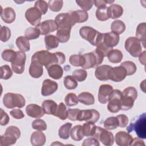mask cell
<instances>
[{
  "mask_svg": "<svg viewBox=\"0 0 146 146\" xmlns=\"http://www.w3.org/2000/svg\"><path fill=\"white\" fill-rule=\"evenodd\" d=\"M31 60L38 62L47 69L51 65L64 63L66 60V57L62 52L52 53L48 50H41L33 54L31 57Z\"/></svg>",
  "mask_w": 146,
  "mask_h": 146,
  "instance_id": "1",
  "label": "cell"
},
{
  "mask_svg": "<svg viewBox=\"0 0 146 146\" xmlns=\"http://www.w3.org/2000/svg\"><path fill=\"white\" fill-rule=\"evenodd\" d=\"M137 97V91L134 87H128L121 92V110H129L133 106L135 100Z\"/></svg>",
  "mask_w": 146,
  "mask_h": 146,
  "instance_id": "2",
  "label": "cell"
},
{
  "mask_svg": "<svg viewBox=\"0 0 146 146\" xmlns=\"http://www.w3.org/2000/svg\"><path fill=\"white\" fill-rule=\"evenodd\" d=\"M81 37L92 46H96L102 40V33L90 26H83L79 30Z\"/></svg>",
  "mask_w": 146,
  "mask_h": 146,
  "instance_id": "3",
  "label": "cell"
},
{
  "mask_svg": "<svg viewBox=\"0 0 146 146\" xmlns=\"http://www.w3.org/2000/svg\"><path fill=\"white\" fill-rule=\"evenodd\" d=\"M82 55L84 58V64L82 67L84 69L97 67L102 63L104 58V55L96 49L92 52L86 53Z\"/></svg>",
  "mask_w": 146,
  "mask_h": 146,
  "instance_id": "4",
  "label": "cell"
},
{
  "mask_svg": "<svg viewBox=\"0 0 146 146\" xmlns=\"http://www.w3.org/2000/svg\"><path fill=\"white\" fill-rule=\"evenodd\" d=\"M21 136V131L16 126L8 127L5 133L1 136L0 144L1 146H8L14 144Z\"/></svg>",
  "mask_w": 146,
  "mask_h": 146,
  "instance_id": "5",
  "label": "cell"
},
{
  "mask_svg": "<svg viewBox=\"0 0 146 146\" xmlns=\"http://www.w3.org/2000/svg\"><path fill=\"white\" fill-rule=\"evenodd\" d=\"M3 103L6 108L11 109L14 107H23L26 101L25 98L19 94L8 92L3 98Z\"/></svg>",
  "mask_w": 146,
  "mask_h": 146,
  "instance_id": "6",
  "label": "cell"
},
{
  "mask_svg": "<svg viewBox=\"0 0 146 146\" xmlns=\"http://www.w3.org/2000/svg\"><path fill=\"white\" fill-rule=\"evenodd\" d=\"M146 115L143 113L139 116L135 123H131L127 128L128 132L135 131L138 137L140 139L146 138Z\"/></svg>",
  "mask_w": 146,
  "mask_h": 146,
  "instance_id": "7",
  "label": "cell"
},
{
  "mask_svg": "<svg viewBox=\"0 0 146 146\" xmlns=\"http://www.w3.org/2000/svg\"><path fill=\"white\" fill-rule=\"evenodd\" d=\"M92 137L106 146L112 145L114 143V136L112 133L98 126L96 127Z\"/></svg>",
  "mask_w": 146,
  "mask_h": 146,
  "instance_id": "8",
  "label": "cell"
},
{
  "mask_svg": "<svg viewBox=\"0 0 146 146\" xmlns=\"http://www.w3.org/2000/svg\"><path fill=\"white\" fill-rule=\"evenodd\" d=\"M121 92L119 90H113L108 99V110L111 113H117L121 110Z\"/></svg>",
  "mask_w": 146,
  "mask_h": 146,
  "instance_id": "9",
  "label": "cell"
},
{
  "mask_svg": "<svg viewBox=\"0 0 146 146\" xmlns=\"http://www.w3.org/2000/svg\"><path fill=\"white\" fill-rule=\"evenodd\" d=\"M125 48L131 56L135 58L142 52L141 43L136 37H129L125 40Z\"/></svg>",
  "mask_w": 146,
  "mask_h": 146,
  "instance_id": "10",
  "label": "cell"
},
{
  "mask_svg": "<svg viewBox=\"0 0 146 146\" xmlns=\"http://www.w3.org/2000/svg\"><path fill=\"white\" fill-rule=\"evenodd\" d=\"M26 55L24 52L17 51V56L11 62L13 71L17 74H21L25 70Z\"/></svg>",
  "mask_w": 146,
  "mask_h": 146,
  "instance_id": "11",
  "label": "cell"
},
{
  "mask_svg": "<svg viewBox=\"0 0 146 146\" xmlns=\"http://www.w3.org/2000/svg\"><path fill=\"white\" fill-rule=\"evenodd\" d=\"M55 21L57 24L58 29H63L71 31L72 27L75 25L70 13H60L57 15Z\"/></svg>",
  "mask_w": 146,
  "mask_h": 146,
  "instance_id": "12",
  "label": "cell"
},
{
  "mask_svg": "<svg viewBox=\"0 0 146 146\" xmlns=\"http://www.w3.org/2000/svg\"><path fill=\"white\" fill-rule=\"evenodd\" d=\"M100 117L99 112L94 109L80 110L78 120L79 121H85L87 123H95L98 121Z\"/></svg>",
  "mask_w": 146,
  "mask_h": 146,
  "instance_id": "13",
  "label": "cell"
},
{
  "mask_svg": "<svg viewBox=\"0 0 146 146\" xmlns=\"http://www.w3.org/2000/svg\"><path fill=\"white\" fill-rule=\"evenodd\" d=\"M25 17L32 26H36L40 22L42 14L36 7H32L26 11Z\"/></svg>",
  "mask_w": 146,
  "mask_h": 146,
  "instance_id": "14",
  "label": "cell"
},
{
  "mask_svg": "<svg viewBox=\"0 0 146 146\" xmlns=\"http://www.w3.org/2000/svg\"><path fill=\"white\" fill-rule=\"evenodd\" d=\"M36 27L39 30L41 35H47L58 29L56 22L52 19L46 20L40 23Z\"/></svg>",
  "mask_w": 146,
  "mask_h": 146,
  "instance_id": "15",
  "label": "cell"
},
{
  "mask_svg": "<svg viewBox=\"0 0 146 146\" xmlns=\"http://www.w3.org/2000/svg\"><path fill=\"white\" fill-rule=\"evenodd\" d=\"M119 35H117L112 32H109L106 33H102V42L107 47L112 48L116 46L119 42Z\"/></svg>",
  "mask_w": 146,
  "mask_h": 146,
  "instance_id": "16",
  "label": "cell"
},
{
  "mask_svg": "<svg viewBox=\"0 0 146 146\" xmlns=\"http://www.w3.org/2000/svg\"><path fill=\"white\" fill-rule=\"evenodd\" d=\"M58 83L55 81L49 79H45L42 83L41 94L44 96L51 95L58 90Z\"/></svg>",
  "mask_w": 146,
  "mask_h": 146,
  "instance_id": "17",
  "label": "cell"
},
{
  "mask_svg": "<svg viewBox=\"0 0 146 146\" xmlns=\"http://www.w3.org/2000/svg\"><path fill=\"white\" fill-rule=\"evenodd\" d=\"M127 76V72L124 67L121 66L112 67L110 75V79L115 82H119L123 80Z\"/></svg>",
  "mask_w": 146,
  "mask_h": 146,
  "instance_id": "18",
  "label": "cell"
},
{
  "mask_svg": "<svg viewBox=\"0 0 146 146\" xmlns=\"http://www.w3.org/2000/svg\"><path fill=\"white\" fill-rule=\"evenodd\" d=\"M112 68L111 66L108 65H101L98 67L95 71V77L101 81L109 80Z\"/></svg>",
  "mask_w": 146,
  "mask_h": 146,
  "instance_id": "19",
  "label": "cell"
},
{
  "mask_svg": "<svg viewBox=\"0 0 146 146\" xmlns=\"http://www.w3.org/2000/svg\"><path fill=\"white\" fill-rule=\"evenodd\" d=\"M113 90V87L110 84H102L99 87L98 92V100L102 104H106Z\"/></svg>",
  "mask_w": 146,
  "mask_h": 146,
  "instance_id": "20",
  "label": "cell"
},
{
  "mask_svg": "<svg viewBox=\"0 0 146 146\" xmlns=\"http://www.w3.org/2000/svg\"><path fill=\"white\" fill-rule=\"evenodd\" d=\"M26 112L30 117L39 119L42 117L45 113L42 107L36 104H30L26 108Z\"/></svg>",
  "mask_w": 146,
  "mask_h": 146,
  "instance_id": "21",
  "label": "cell"
},
{
  "mask_svg": "<svg viewBox=\"0 0 146 146\" xmlns=\"http://www.w3.org/2000/svg\"><path fill=\"white\" fill-rule=\"evenodd\" d=\"M132 140V136L125 131H119L115 135V142L119 146L130 145Z\"/></svg>",
  "mask_w": 146,
  "mask_h": 146,
  "instance_id": "22",
  "label": "cell"
},
{
  "mask_svg": "<svg viewBox=\"0 0 146 146\" xmlns=\"http://www.w3.org/2000/svg\"><path fill=\"white\" fill-rule=\"evenodd\" d=\"M43 72V66L36 60H31L29 70L30 75L34 78H39L42 75Z\"/></svg>",
  "mask_w": 146,
  "mask_h": 146,
  "instance_id": "23",
  "label": "cell"
},
{
  "mask_svg": "<svg viewBox=\"0 0 146 146\" xmlns=\"http://www.w3.org/2000/svg\"><path fill=\"white\" fill-rule=\"evenodd\" d=\"M1 17L3 21L5 23H11L15 19V12L12 7H7L3 9H2Z\"/></svg>",
  "mask_w": 146,
  "mask_h": 146,
  "instance_id": "24",
  "label": "cell"
},
{
  "mask_svg": "<svg viewBox=\"0 0 146 146\" xmlns=\"http://www.w3.org/2000/svg\"><path fill=\"white\" fill-rule=\"evenodd\" d=\"M46 141L45 135L40 131L33 132L30 137L31 144L33 146L43 145Z\"/></svg>",
  "mask_w": 146,
  "mask_h": 146,
  "instance_id": "25",
  "label": "cell"
},
{
  "mask_svg": "<svg viewBox=\"0 0 146 146\" xmlns=\"http://www.w3.org/2000/svg\"><path fill=\"white\" fill-rule=\"evenodd\" d=\"M71 18L75 24L76 23H80L86 22L88 18V15L87 11L83 10H75L70 13Z\"/></svg>",
  "mask_w": 146,
  "mask_h": 146,
  "instance_id": "26",
  "label": "cell"
},
{
  "mask_svg": "<svg viewBox=\"0 0 146 146\" xmlns=\"http://www.w3.org/2000/svg\"><path fill=\"white\" fill-rule=\"evenodd\" d=\"M47 70L49 76L54 79H59L61 78L63 74L62 67L58 64L51 65Z\"/></svg>",
  "mask_w": 146,
  "mask_h": 146,
  "instance_id": "27",
  "label": "cell"
},
{
  "mask_svg": "<svg viewBox=\"0 0 146 146\" xmlns=\"http://www.w3.org/2000/svg\"><path fill=\"white\" fill-rule=\"evenodd\" d=\"M58 104L52 100H46L42 103V108L45 113L55 115Z\"/></svg>",
  "mask_w": 146,
  "mask_h": 146,
  "instance_id": "28",
  "label": "cell"
},
{
  "mask_svg": "<svg viewBox=\"0 0 146 146\" xmlns=\"http://www.w3.org/2000/svg\"><path fill=\"white\" fill-rule=\"evenodd\" d=\"M123 13V7L117 4H112L108 7L110 18L116 19L120 17Z\"/></svg>",
  "mask_w": 146,
  "mask_h": 146,
  "instance_id": "29",
  "label": "cell"
},
{
  "mask_svg": "<svg viewBox=\"0 0 146 146\" xmlns=\"http://www.w3.org/2000/svg\"><path fill=\"white\" fill-rule=\"evenodd\" d=\"M145 29L146 25L145 22L140 23L138 25L136 30V38L141 42L142 45L145 47Z\"/></svg>",
  "mask_w": 146,
  "mask_h": 146,
  "instance_id": "30",
  "label": "cell"
},
{
  "mask_svg": "<svg viewBox=\"0 0 146 146\" xmlns=\"http://www.w3.org/2000/svg\"><path fill=\"white\" fill-rule=\"evenodd\" d=\"M16 45L18 49L22 52H26L30 49V44L29 40L23 36L18 37L16 39Z\"/></svg>",
  "mask_w": 146,
  "mask_h": 146,
  "instance_id": "31",
  "label": "cell"
},
{
  "mask_svg": "<svg viewBox=\"0 0 146 146\" xmlns=\"http://www.w3.org/2000/svg\"><path fill=\"white\" fill-rule=\"evenodd\" d=\"M78 100L81 103L85 105H92L95 103V98L94 95L88 92H83L78 95Z\"/></svg>",
  "mask_w": 146,
  "mask_h": 146,
  "instance_id": "32",
  "label": "cell"
},
{
  "mask_svg": "<svg viewBox=\"0 0 146 146\" xmlns=\"http://www.w3.org/2000/svg\"><path fill=\"white\" fill-rule=\"evenodd\" d=\"M45 46L47 50L56 48L59 45V40L57 37L54 35H47L44 38Z\"/></svg>",
  "mask_w": 146,
  "mask_h": 146,
  "instance_id": "33",
  "label": "cell"
},
{
  "mask_svg": "<svg viewBox=\"0 0 146 146\" xmlns=\"http://www.w3.org/2000/svg\"><path fill=\"white\" fill-rule=\"evenodd\" d=\"M107 56L110 62L113 63H118L121 61L123 56L120 50L118 49H112L109 52Z\"/></svg>",
  "mask_w": 146,
  "mask_h": 146,
  "instance_id": "34",
  "label": "cell"
},
{
  "mask_svg": "<svg viewBox=\"0 0 146 146\" xmlns=\"http://www.w3.org/2000/svg\"><path fill=\"white\" fill-rule=\"evenodd\" d=\"M111 32L119 35L125 31V25L123 21L120 20H115L111 23Z\"/></svg>",
  "mask_w": 146,
  "mask_h": 146,
  "instance_id": "35",
  "label": "cell"
},
{
  "mask_svg": "<svg viewBox=\"0 0 146 146\" xmlns=\"http://www.w3.org/2000/svg\"><path fill=\"white\" fill-rule=\"evenodd\" d=\"M70 136L71 139L75 141H80L84 137L82 129V125H77L74 126L70 131Z\"/></svg>",
  "mask_w": 146,
  "mask_h": 146,
  "instance_id": "36",
  "label": "cell"
},
{
  "mask_svg": "<svg viewBox=\"0 0 146 146\" xmlns=\"http://www.w3.org/2000/svg\"><path fill=\"white\" fill-rule=\"evenodd\" d=\"M72 124L70 123H66L62 125L59 129L58 135L60 138L62 139H67L70 137V131L71 129Z\"/></svg>",
  "mask_w": 146,
  "mask_h": 146,
  "instance_id": "37",
  "label": "cell"
},
{
  "mask_svg": "<svg viewBox=\"0 0 146 146\" xmlns=\"http://www.w3.org/2000/svg\"><path fill=\"white\" fill-rule=\"evenodd\" d=\"M96 17L99 21H106L110 18L108 14V7L107 6L98 8L95 13Z\"/></svg>",
  "mask_w": 146,
  "mask_h": 146,
  "instance_id": "38",
  "label": "cell"
},
{
  "mask_svg": "<svg viewBox=\"0 0 146 146\" xmlns=\"http://www.w3.org/2000/svg\"><path fill=\"white\" fill-rule=\"evenodd\" d=\"M70 30L63 29L57 30L56 37L60 43H66L68 41L70 37Z\"/></svg>",
  "mask_w": 146,
  "mask_h": 146,
  "instance_id": "39",
  "label": "cell"
},
{
  "mask_svg": "<svg viewBox=\"0 0 146 146\" xmlns=\"http://www.w3.org/2000/svg\"><path fill=\"white\" fill-rule=\"evenodd\" d=\"M104 127L105 129L112 130L116 129L117 127H119V123L117 119L114 116H111L108 117L104 121Z\"/></svg>",
  "mask_w": 146,
  "mask_h": 146,
  "instance_id": "40",
  "label": "cell"
},
{
  "mask_svg": "<svg viewBox=\"0 0 146 146\" xmlns=\"http://www.w3.org/2000/svg\"><path fill=\"white\" fill-rule=\"evenodd\" d=\"M54 116L59 117L62 120H64L67 119V110L65 104L63 103H60L59 105H58V107Z\"/></svg>",
  "mask_w": 146,
  "mask_h": 146,
  "instance_id": "41",
  "label": "cell"
},
{
  "mask_svg": "<svg viewBox=\"0 0 146 146\" xmlns=\"http://www.w3.org/2000/svg\"><path fill=\"white\" fill-rule=\"evenodd\" d=\"M40 35V31L36 27H29L27 29L25 32V36L28 40L36 39Z\"/></svg>",
  "mask_w": 146,
  "mask_h": 146,
  "instance_id": "42",
  "label": "cell"
},
{
  "mask_svg": "<svg viewBox=\"0 0 146 146\" xmlns=\"http://www.w3.org/2000/svg\"><path fill=\"white\" fill-rule=\"evenodd\" d=\"M69 62L73 66L82 67L84 64V58L82 55L74 54L70 56Z\"/></svg>",
  "mask_w": 146,
  "mask_h": 146,
  "instance_id": "43",
  "label": "cell"
},
{
  "mask_svg": "<svg viewBox=\"0 0 146 146\" xmlns=\"http://www.w3.org/2000/svg\"><path fill=\"white\" fill-rule=\"evenodd\" d=\"M65 87L68 90L75 89L78 86L77 80L71 75L66 76L63 80Z\"/></svg>",
  "mask_w": 146,
  "mask_h": 146,
  "instance_id": "44",
  "label": "cell"
},
{
  "mask_svg": "<svg viewBox=\"0 0 146 146\" xmlns=\"http://www.w3.org/2000/svg\"><path fill=\"white\" fill-rule=\"evenodd\" d=\"M96 127V126L94 124V123L87 122L84 123L82 126V129L84 136H86L87 137L92 136L95 132Z\"/></svg>",
  "mask_w": 146,
  "mask_h": 146,
  "instance_id": "45",
  "label": "cell"
},
{
  "mask_svg": "<svg viewBox=\"0 0 146 146\" xmlns=\"http://www.w3.org/2000/svg\"><path fill=\"white\" fill-rule=\"evenodd\" d=\"M120 66L124 67L127 72V75H132L136 71V64L131 61H125L121 63Z\"/></svg>",
  "mask_w": 146,
  "mask_h": 146,
  "instance_id": "46",
  "label": "cell"
},
{
  "mask_svg": "<svg viewBox=\"0 0 146 146\" xmlns=\"http://www.w3.org/2000/svg\"><path fill=\"white\" fill-rule=\"evenodd\" d=\"M13 75V71L10 66L5 64L0 67V78L2 79H9Z\"/></svg>",
  "mask_w": 146,
  "mask_h": 146,
  "instance_id": "47",
  "label": "cell"
},
{
  "mask_svg": "<svg viewBox=\"0 0 146 146\" xmlns=\"http://www.w3.org/2000/svg\"><path fill=\"white\" fill-rule=\"evenodd\" d=\"M63 5V2L62 0H50L48 2V6L50 10L54 12L59 11Z\"/></svg>",
  "mask_w": 146,
  "mask_h": 146,
  "instance_id": "48",
  "label": "cell"
},
{
  "mask_svg": "<svg viewBox=\"0 0 146 146\" xmlns=\"http://www.w3.org/2000/svg\"><path fill=\"white\" fill-rule=\"evenodd\" d=\"M64 102L66 104L68 107H71L78 104L79 100L78 98L74 93H68L65 96Z\"/></svg>",
  "mask_w": 146,
  "mask_h": 146,
  "instance_id": "49",
  "label": "cell"
},
{
  "mask_svg": "<svg viewBox=\"0 0 146 146\" xmlns=\"http://www.w3.org/2000/svg\"><path fill=\"white\" fill-rule=\"evenodd\" d=\"M17 56V51H15L11 49L5 50L2 53V59L9 62H12Z\"/></svg>",
  "mask_w": 146,
  "mask_h": 146,
  "instance_id": "50",
  "label": "cell"
},
{
  "mask_svg": "<svg viewBox=\"0 0 146 146\" xmlns=\"http://www.w3.org/2000/svg\"><path fill=\"white\" fill-rule=\"evenodd\" d=\"M72 76L78 82H82L86 80L87 76V72L85 70L78 69L72 72Z\"/></svg>",
  "mask_w": 146,
  "mask_h": 146,
  "instance_id": "51",
  "label": "cell"
},
{
  "mask_svg": "<svg viewBox=\"0 0 146 146\" xmlns=\"http://www.w3.org/2000/svg\"><path fill=\"white\" fill-rule=\"evenodd\" d=\"M32 128L38 131H45L47 129V124L43 120L37 119L33 121Z\"/></svg>",
  "mask_w": 146,
  "mask_h": 146,
  "instance_id": "52",
  "label": "cell"
},
{
  "mask_svg": "<svg viewBox=\"0 0 146 146\" xmlns=\"http://www.w3.org/2000/svg\"><path fill=\"white\" fill-rule=\"evenodd\" d=\"M76 3L77 5L83 10L87 11L91 9L92 7L94 1L90 0V1H84V0H76Z\"/></svg>",
  "mask_w": 146,
  "mask_h": 146,
  "instance_id": "53",
  "label": "cell"
},
{
  "mask_svg": "<svg viewBox=\"0 0 146 146\" xmlns=\"http://www.w3.org/2000/svg\"><path fill=\"white\" fill-rule=\"evenodd\" d=\"M34 7H36L42 14H45L48 10V3L43 0L36 1L35 2Z\"/></svg>",
  "mask_w": 146,
  "mask_h": 146,
  "instance_id": "54",
  "label": "cell"
},
{
  "mask_svg": "<svg viewBox=\"0 0 146 146\" xmlns=\"http://www.w3.org/2000/svg\"><path fill=\"white\" fill-rule=\"evenodd\" d=\"M11 36L10 29L7 26H2L1 28L0 39L3 42H6L9 40Z\"/></svg>",
  "mask_w": 146,
  "mask_h": 146,
  "instance_id": "55",
  "label": "cell"
},
{
  "mask_svg": "<svg viewBox=\"0 0 146 146\" xmlns=\"http://www.w3.org/2000/svg\"><path fill=\"white\" fill-rule=\"evenodd\" d=\"M80 111V110L78 108L68 109L67 110V118L72 121L77 120Z\"/></svg>",
  "mask_w": 146,
  "mask_h": 146,
  "instance_id": "56",
  "label": "cell"
},
{
  "mask_svg": "<svg viewBox=\"0 0 146 146\" xmlns=\"http://www.w3.org/2000/svg\"><path fill=\"white\" fill-rule=\"evenodd\" d=\"M99 141L95 137H89L85 139L82 143L83 146H99Z\"/></svg>",
  "mask_w": 146,
  "mask_h": 146,
  "instance_id": "57",
  "label": "cell"
},
{
  "mask_svg": "<svg viewBox=\"0 0 146 146\" xmlns=\"http://www.w3.org/2000/svg\"><path fill=\"white\" fill-rule=\"evenodd\" d=\"M116 117L118 120L119 127H125L127 126L128 123V118L126 115L124 114H121L116 116Z\"/></svg>",
  "mask_w": 146,
  "mask_h": 146,
  "instance_id": "58",
  "label": "cell"
},
{
  "mask_svg": "<svg viewBox=\"0 0 146 146\" xmlns=\"http://www.w3.org/2000/svg\"><path fill=\"white\" fill-rule=\"evenodd\" d=\"M10 114L12 117L16 119H21L25 117V115L22 110L19 109H14L10 112Z\"/></svg>",
  "mask_w": 146,
  "mask_h": 146,
  "instance_id": "59",
  "label": "cell"
},
{
  "mask_svg": "<svg viewBox=\"0 0 146 146\" xmlns=\"http://www.w3.org/2000/svg\"><path fill=\"white\" fill-rule=\"evenodd\" d=\"M10 121V117L6 113L3 109H1V119H0V124L1 125H7Z\"/></svg>",
  "mask_w": 146,
  "mask_h": 146,
  "instance_id": "60",
  "label": "cell"
},
{
  "mask_svg": "<svg viewBox=\"0 0 146 146\" xmlns=\"http://www.w3.org/2000/svg\"><path fill=\"white\" fill-rule=\"evenodd\" d=\"M114 1H110V0H96V1H94V4L97 8H99L100 7L106 6H107V4L112 3L114 2Z\"/></svg>",
  "mask_w": 146,
  "mask_h": 146,
  "instance_id": "61",
  "label": "cell"
},
{
  "mask_svg": "<svg viewBox=\"0 0 146 146\" xmlns=\"http://www.w3.org/2000/svg\"><path fill=\"white\" fill-rule=\"evenodd\" d=\"M130 145H145V143L144 141L140 138H132V141L130 144Z\"/></svg>",
  "mask_w": 146,
  "mask_h": 146,
  "instance_id": "62",
  "label": "cell"
},
{
  "mask_svg": "<svg viewBox=\"0 0 146 146\" xmlns=\"http://www.w3.org/2000/svg\"><path fill=\"white\" fill-rule=\"evenodd\" d=\"M139 56V60H140V63L143 65H145V51H144L143 52H142Z\"/></svg>",
  "mask_w": 146,
  "mask_h": 146,
  "instance_id": "63",
  "label": "cell"
},
{
  "mask_svg": "<svg viewBox=\"0 0 146 146\" xmlns=\"http://www.w3.org/2000/svg\"><path fill=\"white\" fill-rule=\"evenodd\" d=\"M145 80H144L140 84V88L141 90H143L144 92H145Z\"/></svg>",
  "mask_w": 146,
  "mask_h": 146,
  "instance_id": "64",
  "label": "cell"
}]
</instances>
